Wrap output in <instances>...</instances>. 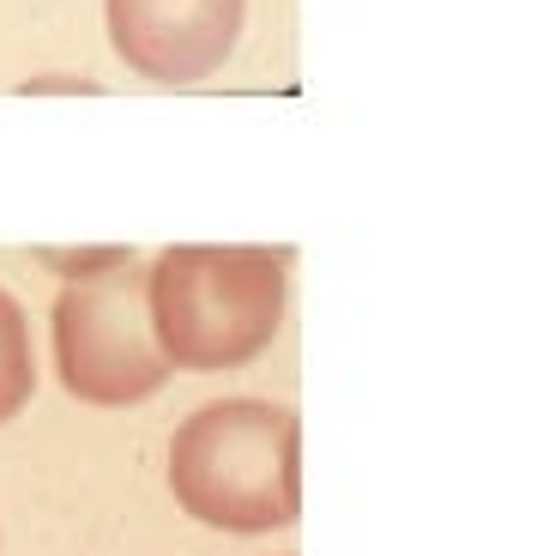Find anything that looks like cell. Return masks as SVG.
<instances>
[{
    "mask_svg": "<svg viewBox=\"0 0 549 556\" xmlns=\"http://www.w3.org/2000/svg\"><path fill=\"white\" fill-rule=\"evenodd\" d=\"M290 308V249L176 242L145 266V315L169 369L224 376L266 357Z\"/></svg>",
    "mask_w": 549,
    "mask_h": 556,
    "instance_id": "1",
    "label": "cell"
},
{
    "mask_svg": "<svg viewBox=\"0 0 549 556\" xmlns=\"http://www.w3.org/2000/svg\"><path fill=\"white\" fill-rule=\"evenodd\" d=\"M164 478L181 515L212 532H284L303 515V424L247 393L193 405L169 435Z\"/></svg>",
    "mask_w": 549,
    "mask_h": 556,
    "instance_id": "2",
    "label": "cell"
},
{
    "mask_svg": "<svg viewBox=\"0 0 549 556\" xmlns=\"http://www.w3.org/2000/svg\"><path fill=\"white\" fill-rule=\"evenodd\" d=\"M49 345H55L61 388L97 412L145 405L176 376L152 339L145 266H133V254L97 266V273H73L61 285L55 308H49Z\"/></svg>",
    "mask_w": 549,
    "mask_h": 556,
    "instance_id": "3",
    "label": "cell"
},
{
    "mask_svg": "<svg viewBox=\"0 0 549 556\" xmlns=\"http://www.w3.org/2000/svg\"><path fill=\"white\" fill-rule=\"evenodd\" d=\"M247 0H103L110 49L145 85H200L230 61Z\"/></svg>",
    "mask_w": 549,
    "mask_h": 556,
    "instance_id": "4",
    "label": "cell"
},
{
    "mask_svg": "<svg viewBox=\"0 0 549 556\" xmlns=\"http://www.w3.org/2000/svg\"><path fill=\"white\" fill-rule=\"evenodd\" d=\"M37 393V351H30V320L7 285H0V424H13Z\"/></svg>",
    "mask_w": 549,
    "mask_h": 556,
    "instance_id": "5",
    "label": "cell"
},
{
    "mask_svg": "<svg viewBox=\"0 0 549 556\" xmlns=\"http://www.w3.org/2000/svg\"><path fill=\"white\" fill-rule=\"evenodd\" d=\"M25 91H97V85H85V79H30Z\"/></svg>",
    "mask_w": 549,
    "mask_h": 556,
    "instance_id": "6",
    "label": "cell"
}]
</instances>
